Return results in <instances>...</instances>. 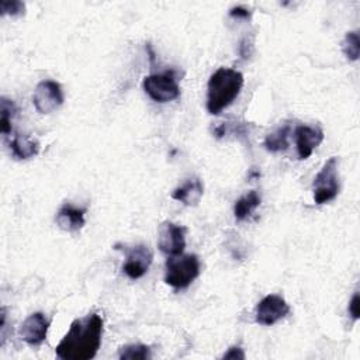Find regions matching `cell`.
<instances>
[{"label": "cell", "instance_id": "obj_1", "mask_svg": "<svg viewBox=\"0 0 360 360\" xmlns=\"http://www.w3.org/2000/svg\"><path fill=\"white\" fill-rule=\"evenodd\" d=\"M103 319L97 314H89L70 323L68 333L56 346V356L62 360H90L101 345Z\"/></svg>", "mask_w": 360, "mask_h": 360}, {"label": "cell", "instance_id": "obj_2", "mask_svg": "<svg viewBox=\"0 0 360 360\" xmlns=\"http://www.w3.org/2000/svg\"><path fill=\"white\" fill-rule=\"evenodd\" d=\"M243 86V75L231 68L217 69L207 84V111L218 115L239 96Z\"/></svg>", "mask_w": 360, "mask_h": 360}, {"label": "cell", "instance_id": "obj_3", "mask_svg": "<svg viewBox=\"0 0 360 360\" xmlns=\"http://www.w3.org/2000/svg\"><path fill=\"white\" fill-rule=\"evenodd\" d=\"M201 271L200 259L197 255L170 256L165 263V283L174 290L187 288Z\"/></svg>", "mask_w": 360, "mask_h": 360}, {"label": "cell", "instance_id": "obj_4", "mask_svg": "<svg viewBox=\"0 0 360 360\" xmlns=\"http://www.w3.org/2000/svg\"><path fill=\"white\" fill-rule=\"evenodd\" d=\"M338 166H339V159L336 156H332L323 163L322 169L315 176L312 181V193H314L315 204L322 205L338 197L340 190Z\"/></svg>", "mask_w": 360, "mask_h": 360}, {"label": "cell", "instance_id": "obj_5", "mask_svg": "<svg viewBox=\"0 0 360 360\" xmlns=\"http://www.w3.org/2000/svg\"><path fill=\"white\" fill-rule=\"evenodd\" d=\"M142 89L156 103H169L180 97V86L173 70L145 76Z\"/></svg>", "mask_w": 360, "mask_h": 360}, {"label": "cell", "instance_id": "obj_6", "mask_svg": "<svg viewBox=\"0 0 360 360\" xmlns=\"http://www.w3.org/2000/svg\"><path fill=\"white\" fill-rule=\"evenodd\" d=\"M114 249L122 250V253L125 255V263L122 264V271L129 278L136 280L143 277L148 273L153 260V253L148 245L138 243L134 246H128V245L117 243Z\"/></svg>", "mask_w": 360, "mask_h": 360}, {"label": "cell", "instance_id": "obj_7", "mask_svg": "<svg viewBox=\"0 0 360 360\" xmlns=\"http://www.w3.org/2000/svg\"><path fill=\"white\" fill-rule=\"evenodd\" d=\"M62 86L55 80H42L32 94V104L41 114H51L63 104Z\"/></svg>", "mask_w": 360, "mask_h": 360}, {"label": "cell", "instance_id": "obj_8", "mask_svg": "<svg viewBox=\"0 0 360 360\" xmlns=\"http://www.w3.org/2000/svg\"><path fill=\"white\" fill-rule=\"evenodd\" d=\"M158 248L167 256H179L186 248V228L165 221L158 228Z\"/></svg>", "mask_w": 360, "mask_h": 360}, {"label": "cell", "instance_id": "obj_9", "mask_svg": "<svg viewBox=\"0 0 360 360\" xmlns=\"http://www.w3.org/2000/svg\"><path fill=\"white\" fill-rule=\"evenodd\" d=\"M290 314L285 300L277 294H269L256 305L255 321L263 326H271Z\"/></svg>", "mask_w": 360, "mask_h": 360}, {"label": "cell", "instance_id": "obj_10", "mask_svg": "<svg viewBox=\"0 0 360 360\" xmlns=\"http://www.w3.org/2000/svg\"><path fill=\"white\" fill-rule=\"evenodd\" d=\"M294 135H295L298 159L301 160L308 159L325 138L322 128L316 125L312 127V125H304V124L295 127Z\"/></svg>", "mask_w": 360, "mask_h": 360}, {"label": "cell", "instance_id": "obj_11", "mask_svg": "<svg viewBox=\"0 0 360 360\" xmlns=\"http://www.w3.org/2000/svg\"><path fill=\"white\" fill-rule=\"evenodd\" d=\"M49 321L42 312L28 315L20 326L21 339L30 346H39L48 335Z\"/></svg>", "mask_w": 360, "mask_h": 360}, {"label": "cell", "instance_id": "obj_12", "mask_svg": "<svg viewBox=\"0 0 360 360\" xmlns=\"http://www.w3.org/2000/svg\"><path fill=\"white\" fill-rule=\"evenodd\" d=\"M204 194V184L200 177H188L172 193V198L187 205L195 207Z\"/></svg>", "mask_w": 360, "mask_h": 360}, {"label": "cell", "instance_id": "obj_13", "mask_svg": "<svg viewBox=\"0 0 360 360\" xmlns=\"http://www.w3.org/2000/svg\"><path fill=\"white\" fill-rule=\"evenodd\" d=\"M84 214H86V210L84 208H77L72 204H63L56 217H55V221H56V225L65 231V232H77L80 231L84 224H86V219H84Z\"/></svg>", "mask_w": 360, "mask_h": 360}, {"label": "cell", "instance_id": "obj_14", "mask_svg": "<svg viewBox=\"0 0 360 360\" xmlns=\"http://www.w3.org/2000/svg\"><path fill=\"white\" fill-rule=\"evenodd\" d=\"M8 148L11 150L13 158L18 160L31 159L39 152V143L38 141L27 136V135H14L10 142Z\"/></svg>", "mask_w": 360, "mask_h": 360}, {"label": "cell", "instance_id": "obj_15", "mask_svg": "<svg viewBox=\"0 0 360 360\" xmlns=\"http://www.w3.org/2000/svg\"><path fill=\"white\" fill-rule=\"evenodd\" d=\"M291 131H292L291 124L285 122V124L280 125L278 128H276L269 135H266L264 142H263L266 150H269L271 153L287 150V148L290 145V134H291Z\"/></svg>", "mask_w": 360, "mask_h": 360}, {"label": "cell", "instance_id": "obj_16", "mask_svg": "<svg viewBox=\"0 0 360 360\" xmlns=\"http://www.w3.org/2000/svg\"><path fill=\"white\" fill-rule=\"evenodd\" d=\"M262 197L256 190H252L242 195L233 205V215L236 221H246L250 218L253 211L260 205Z\"/></svg>", "mask_w": 360, "mask_h": 360}, {"label": "cell", "instance_id": "obj_17", "mask_svg": "<svg viewBox=\"0 0 360 360\" xmlns=\"http://www.w3.org/2000/svg\"><path fill=\"white\" fill-rule=\"evenodd\" d=\"M17 112L18 108L13 100L6 97L0 98V129L3 135H8L11 132V121Z\"/></svg>", "mask_w": 360, "mask_h": 360}, {"label": "cell", "instance_id": "obj_18", "mask_svg": "<svg viewBox=\"0 0 360 360\" xmlns=\"http://www.w3.org/2000/svg\"><path fill=\"white\" fill-rule=\"evenodd\" d=\"M118 357L121 360H146L152 357L150 347L142 343H132L125 345L120 349Z\"/></svg>", "mask_w": 360, "mask_h": 360}, {"label": "cell", "instance_id": "obj_19", "mask_svg": "<svg viewBox=\"0 0 360 360\" xmlns=\"http://www.w3.org/2000/svg\"><path fill=\"white\" fill-rule=\"evenodd\" d=\"M342 51L345 53V56L354 62L359 59L360 56V38L357 31H350L345 35L343 42H342Z\"/></svg>", "mask_w": 360, "mask_h": 360}, {"label": "cell", "instance_id": "obj_20", "mask_svg": "<svg viewBox=\"0 0 360 360\" xmlns=\"http://www.w3.org/2000/svg\"><path fill=\"white\" fill-rule=\"evenodd\" d=\"M25 13V4L18 0H3L0 1V15H22Z\"/></svg>", "mask_w": 360, "mask_h": 360}, {"label": "cell", "instance_id": "obj_21", "mask_svg": "<svg viewBox=\"0 0 360 360\" xmlns=\"http://www.w3.org/2000/svg\"><path fill=\"white\" fill-rule=\"evenodd\" d=\"M359 304H360V298H359V292H354L350 302H349V315L352 316L353 321H357L360 318V309H359Z\"/></svg>", "mask_w": 360, "mask_h": 360}, {"label": "cell", "instance_id": "obj_22", "mask_svg": "<svg viewBox=\"0 0 360 360\" xmlns=\"http://www.w3.org/2000/svg\"><path fill=\"white\" fill-rule=\"evenodd\" d=\"M221 359H232V360H243L245 359V353H243V349L239 347V346H232L228 349V352H225L222 354Z\"/></svg>", "mask_w": 360, "mask_h": 360}, {"label": "cell", "instance_id": "obj_23", "mask_svg": "<svg viewBox=\"0 0 360 360\" xmlns=\"http://www.w3.org/2000/svg\"><path fill=\"white\" fill-rule=\"evenodd\" d=\"M250 15H252V11H249L248 8H245L242 6H238V7H233L229 10V17H232V18L248 20V18H250Z\"/></svg>", "mask_w": 360, "mask_h": 360}]
</instances>
